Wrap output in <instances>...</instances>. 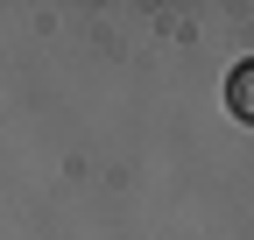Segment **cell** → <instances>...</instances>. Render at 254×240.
<instances>
[{"mask_svg":"<svg viewBox=\"0 0 254 240\" xmlns=\"http://www.w3.org/2000/svg\"><path fill=\"white\" fill-rule=\"evenodd\" d=\"M226 106H233V120H247V127H254V57H247V64H233V78H226Z\"/></svg>","mask_w":254,"mask_h":240,"instance_id":"6da1fadb","label":"cell"}]
</instances>
